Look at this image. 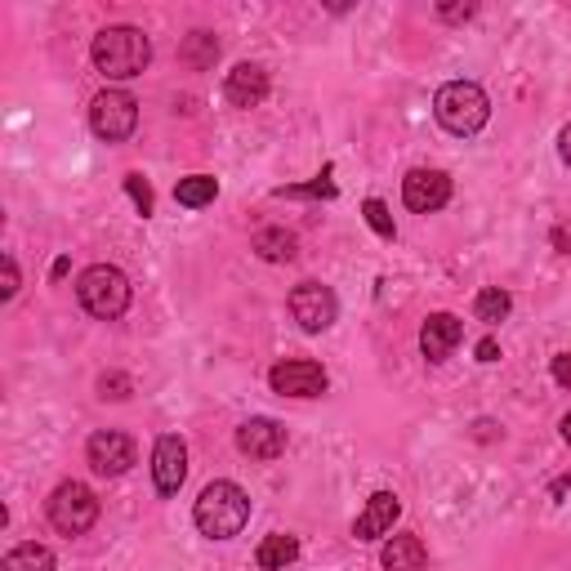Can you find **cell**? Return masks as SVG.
<instances>
[{"label": "cell", "mask_w": 571, "mask_h": 571, "mask_svg": "<svg viewBox=\"0 0 571 571\" xmlns=\"http://www.w3.org/2000/svg\"><path fill=\"white\" fill-rule=\"evenodd\" d=\"M268 384L281 398H322L326 393V371L317 362H304V357H291V362H277L268 371Z\"/></svg>", "instance_id": "obj_8"}, {"label": "cell", "mask_w": 571, "mask_h": 571, "mask_svg": "<svg viewBox=\"0 0 571 571\" xmlns=\"http://www.w3.org/2000/svg\"><path fill=\"white\" fill-rule=\"evenodd\" d=\"M19 295V264L14 255H5V286H0V300H14Z\"/></svg>", "instance_id": "obj_27"}, {"label": "cell", "mask_w": 571, "mask_h": 571, "mask_svg": "<svg viewBox=\"0 0 571 571\" xmlns=\"http://www.w3.org/2000/svg\"><path fill=\"white\" fill-rule=\"evenodd\" d=\"M214 197H220V183H214L210 175L179 179V188H175V201H179V205H188V210H201V205H210Z\"/></svg>", "instance_id": "obj_20"}, {"label": "cell", "mask_w": 571, "mask_h": 571, "mask_svg": "<svg viewBox=\"0 0 571 571\" xmlns=\"http://www.w3.org/2000/svg\"><path fill=\"white\" fill-rule=\"evenodd\" d=\"M99 518V500L86 482H63L54 495H49V523L63 531V536H81L90 531Z\"/></svg>", "instance_id": "obj_5"}, {"label": "cell", "mask_w": 571, "mask_h": 571, "mask_svg": "<svg viewBox=\"0 0 571 571\" xmlns=\"http://www.w3.org/2000/svg\"><path fill=\"white\" fill-rule=\"evenodd\" d=\"M380 562H384V571H424L428 553H424V540H419V536H393V540L384 545Z\"/></svg>", "instance_id": "obj_16"}, {"label": "cell", "mask_w": 571, "mask_h": 571, "mask_svg": "<svg viewBox=\"0 0 571 571\" xmlns=\"http://www.w3.org/2000/svg\"><path fill=\"white\" fill-rule=\"evenodd\" d=\"M277 197H335V183H331V166L313 179V183H304V188H281Z\"/></svg>", "instance_id": "obj_24"}, {"label": "cell", "mask_w": 571, "mask_h": 571, "mask_svg": "<svg viewBox=\"0 0 571 571\" xmlns=\"http://www.w3.org/2000/svg\"><path fill=\"white\" fill-rule=\"evenodd\" d=\"M562 443H567V447H571V415H567V419H562Z\"/></svg>", "instance_id": "obj_32"}, {"label": "cell", "mask_w": 571, "mask_h": 571, "mask_svg": "<svg viewBox=\"0 0 571 571\" xmlns=\"http://www.w3.org/2000/svg\"><path fill=\"white\" fill-rule=\"evenodd\" d=\"M291 317H295L309 335H322L326 326H335L339 300H335L331 286H322V281H300L295 291H291Z\"/></svg>", "instance_id": "obj_7"}, {"label": "cell", "mask_w": 571, "mask_h": 571, "mask_svg": "<svg viewBox=\"0 0 571 571\" xmlns=\"http://www.w3.org/2000/svg\"><path fill=\"white\" fill-rule=\"evenodd\" d=\"M134 125H138V103H134V94H125V90H103V94H94V103H90V130H94L103 143L130 138Z\"/></svg>", "instance_id": "obj_6"}, {"label": "cell", "mask_w": 571, "mask_h": 571, "mask_svg": "<svg viewBox=\"0 0 571 571\" xmlns=\"http://www.w3.org/2000/svg\"><path fill=\"white\" fill-rule=\"evenodd\" d=\"M495 352H500L495 339H482V344H478V362H495Z\"/></svg>", "instance_id": "obj_30"}, {"label": "cell", "mask_w": 571, "mask_h": 571, "mask_svg": "<svg viewBox=\"0 0 571 571\" xmlns=\"http://www.w3.org/2000/svg\"><path fill=\"white\" fill-rule=\"evenodd\" d=\"M460 339H464V326H460L456 313H434L419 326V348H424L428 362H447Z\"/></svg>", "instance_id": "obj_13"}, {"label": "cell", "mask_w": 571, "mask_h": 571, "mask_svg": "<svg viewBox=\"0 0 571 571\" xmlns=\"http://www.w3.org/2000/svg\"><path fill=\"white\" fill-rule=\"evenodd\" d=\"M86 456H90V469H94V473L121 478V473L134 464V438H130V434H116V428H99V434L86 443Z\"/></svg>", "instance_id": "obj_9"}, {"label": "cell", "mask_w": 571, "mask_h": 571, "mask_svg": "<svg viewBox=\"0 0 571 571\" xmlns=\"http://www.w3.org/2000/svg\"><path fill=\"white\" fill-rule=\"evenodd\" d=\"M0 571H54V553H49L45 545L27 540V545H19V549H10V553H5Z\"/></svg>", "instance_id": "obj_18"}, {"label": "cell", "mask_w": 571, "mask_h": 571, "mask_svg": "<svg viewBox=\"0 0 571 571\" xmlns=\"http://www.w3.org/2000/svg\"><path fill=\"white\" fill-rule=\"evenodd\" d=\"M183 54H188V63H197V67H201V63H210L214 54H220V41H214L210 32H192Z\"/></svg>", "instance_id": "obj_22"}, {"label": "cell", "mask_w": 571, "mask_h": 571, "mask_svg": "<svg viewBox=\"0 0 571 571\" xmlns=\"http://www.w3.org/2000/svg\"><path fill=\"white\" fill-rule=\"evenodd\" d=\"M130 389H134V384H130V376H121V371H112V376H103V380H99V393H103V398H112V402H125V398H130Z\"/></svg>", "instance_id": "obj_26"}, {"label": "cell", "mask_w": 571, "mask_h": 571, "mask_svg": "<svg viewBox=\"0 0 571 571\" xmlns=\"http://www.w3.org/2000/svg\"><path fill=\"white\" fill-rule=\"evenodd\" d=\"M125 192L134 197L143 220H148V214H153V188H148V179H143V175H125Z\"/></svg>", "instance_id": "obj_23"}, {"label": "cell", "mask_w": 571, "mask_h": 571, "mask_svg": "<svg viewBox=\"0 0 571 571\" xmlns=\"http://www.w3.org/2000/svg\"><path fill=\"white\" fill-rule=\"evenodd\" d=\"M558 153H562V161L571 166V125H567V130L558 134Z\"/></svg>", "instance_id": "obj_31"}, {"label": "cell", "mask_w": 571, "mask_h": 571, "mask_svg": "<svg viewBox=\"0 0 571 571\" xmlns=\"http://www.w3.org/2000/svg\"><path fill=\"white\" fill-rule=\"evenodd\" d=\"M434 116H438L443 130L469 138V134H478V130L486 125L491 103H486L482 86H473V81H447V86L438 90V99H434Z\"/></svg>", "instance_id": "obj_3"}, {"label": "cell", "mask_w": 571, "mask_h": 571, "mask_svg": "<svg viewBox=\"0 0 571 571\" xmlns=\"http://www.w3.org/2000/svg\"><path fill=\"white\" fill-rule=\"evenodd\" d=\"M90 58H94V67L103 71V77H112V81H130V77H138L143 67H148V58H153V41L143 36L138 27H103L99 36H94V45H90Z\"/></svg>", "instance_id": "obj_2"}, {"label": "cell", "mask_w": 571, "mask_h": 571, "mask_svg": "<svg viewBox=\"0 0 571 571\" xmlns=\"http://www.w3.org/2000/svg\"><path fill=\"white\" fill-rule=\"evenodd\" d=\"M300 558V540L295 536H264L259 540V549H255V562L264 567V571H286V567H291Z\"/></svg>", "instance_id": "obj_17"}, {"label": "cell", "mask_w": 571, "mask_h": 571, "mask_svg": "<svg viewBox=\"0 0 571 571\" xmlns=\"http://www.w3.org/2000/svg\"><path fill=\"white\" fill-rule=\"evenodd\" d=\"M224 99L233 108H259L268 99V71L259 63H237L224 81Z\"/></svg>", "instance_id": "obj_15"}, {"label": "cell", "mask_w": 571, "mask_h": 571, "mask_svg": "<svg viewBox=\"0 0 571 571\" xmlns=\"http://www.w3.org/2000/svg\"><path fill=\"white\" fill-rule=\"evenodd\" d=\"M553 380H558L562 389H571V352H562V357H553Z\"/></svg>", "instance_id": "obj_28"}, {"label": "cell", "mask_w": 571, "mask_h": 571, "mask_svg": "<svg viewBox=\"0 0 571 571\" xmlns=\"http://www.w3.org/2000/svg\"><path fill=\"white\" fill-rule=\"evenodd\" d=\"M255 250H259L268 264L295 259V233H286V228H259V233H255Z\"/></svg>", "instance_id": "obj_19"}, {"label": "cell", "mask_w": 571, "mask_h": 571, "mask_svg": "<svg viewBox=\"0 0 571 571\" xmlns=\"http://www.w3.org/2000/svg\"><path fill=\"white\" fill-rule=\"evenodd\" d=\"M402 201L415 210V214H434L451 201V179L443 170H411L402 179Z\"/></svg>", "instance_id": "obj_10"}, {"label": "cell", "mask_w": 571, "mask_h": 571, "mask_svg": "<svg viewBox=\"0 0 571 571\" xmlns=\"http://www.w3.org/2000/svg\"><path fill=\"white\" fill-rule=\"evenodd\" d=\"M77 300H81V309L90 317L112 322V317H121L130 309V277L121 268H112V264H94L77 281Z\"/></svg>", "instance_id": "obj_4"}, {"label": "cell", "mask_w": 571, "mask_h": 571, "mask_svg": "<svg viewBox=\"0 0 571 571\" xmlns=\"http://www.w3.org/2000/svg\"><path fill=\"white\" fill-rule=\"evenodd\" d=\"M510 309H514V300H510L505 291H500V286L482 291V295H478V304H473L478 322H505V317H510Z\"/></svg>", "instance_id": "obj_21"}, {"label": "cell", "mask_w": 571, "mask_h": 571, "mask_svg": "<svg viewBox=\"0 0 571 571\" xmlns=\"http://www.w3.org/2000/svg\"><path fill=\"white\" fill-rule=\"evenodd\" d=\"M237 447L250 460H277L286 451V428L277 419H268V415H255V419H246L237 428Z\"/></svg>", "instance_id": "obj_11"}, {"label": "cell", "mask_w": 571, "mask_h": 571, "mask_svg": "<svg viewBox=\"0 0 571 571\" xmlns=\"http://www.w3.org/2000/svg\"><path fill=\"white\" fill-rule=\"evenodd\" d=\"M192 518H197L201 536H210V540H233V536H242V527L250 523V495H246L237 482L220 478V482H210V486L197 495Z\"/></svg>", "instance_id": "obj_1"}, {"label": "cell", "mask_w": 571, "mask_h": 571, "mask_svg": "<svg viewBox=\"0 0 571 571\" xmlns=\"http://www.w3.org/2000/svg\"><path fill=\"white\" fill-rule=\"evenodd\" d=\"M153 478H157L161 495H175L183 486V478H188V447H183V438H175V434L157 438V447H153Z\"/></svg>", "instance_id": "obj_12"}, {"label": "cell", "mask_w": 571, "mask_h": 571, "mask_svg": "<svg viewBox=\"0 0 571 571\" xmlns=\"http://www.w3.org/2000/svg\"><path fill=\"white\" fill-rule=\"evenodd\" d=\"M362 214H367V224H371L380 237H393V220H389V205H384V201L371 197V201L362 205Z\"/></svg>", "instance_id": "obj_25"}, {"label": "cell", "mask_w": 571, "mask_h": 571, "mask_svg": "<svg viewBox=\"0 0 571 571\" xmlns=\"http://www.w3.org/2000/svg\"><path fill=\"white\" fill-rule=\"evenodd\" d=\"M438 14H443L447 23H460V19H473V5H443Z\"/></svg>", "instance_id": "obj_29"}, {"label": "cell", "mask_w": 571, "mask_h": 571, "mask_svg": "<svg viewBox=\"0 0 571 571\" xmlns=\"http://www.w3.org/2000/svg\"><path fill=\"white\" fill-rule=\"evenodd\" d=\"M398 514H402L398 495H393V491H376V495L367 500V510L357 514V523H352V536H357V540H380V536H389V531H393Z\"/></svg>", "instance_id": "obj_14"}]
</instances>
